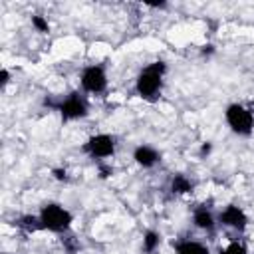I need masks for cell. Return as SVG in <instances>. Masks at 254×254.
Segmentation results:
<instances>
[{"label": "cell", "instance_id": "6", "mask_svg": "<svg viewBox=\"0 0 254 254\" xmlns=\"http://www.w3.org/2000/svg\"><path fill=\"white\" fill-rule=\"evenodd\" d=\"M58 111L64 121H79L89 115V103L81 91H69L58 103Z\"/></svg>", "mask_w": 254, "mask_h": 254}, {"label": "cell", "instance_id": "11", "mask_svg": "<svg viewBox=\"0 0 254 254\" xmlns=\"http://www.w3.org/2000/svg\"><path fill=\"white\" fill-rule=\"evenodd\" d=\"M173 246H175V254H210V248L206 244L190 238L177 240Z\"/></svg>", "mask_w": 254, "mask_h": 254}, {"label": "cell", "instance_id": "16", "mask_svg": "<svg viewBox=\"0 0 254 254\" xmlns=\"http://www.w3.org/2000/svg\"><path fill=\"white\" fill-rule=\"evenodd\" d=\"M52 177H54V181H58V183H67V181H69L67 169H64V167H56V169H52Z\"/></svg>", "mask_w": 254, "mask_h": 254}, {"label": "cell", "instance_id": "15", "mask_svg": "<svg viewBox=\"0 0 254 254\" xmlns=\"http://www.w3.org/2000/svg\"><path fill=\"white\" fill-rule=\"evenodd\" d=\"M18 226L24 228V230H28V232H32V230H40L38 214H36V216H22V218L18 220Z\"/></svg>", "mask_w": 254, "mask_h": 254}, {"label": "cell", "instance_id": "4", "mask_svg": "<svg viewBox=\"0 0 254 254\" xmlns=\"http://www.w3.org/2000/svg\"><path fill=\"white\" fill-rule=\"evenodd\" d=\"M81 151L93 159V161H103V159H109L115 155L117 151V137L111 135V133H95V135H89L83 145H81Z\"/></svg>", "mask_w": 254, "mask_h": 254}, {"label": "cell", "instance_id": "2", "mask_svg": "<svg viewBox=\"0 0 254 254\" xmlns=\"http://www.w3.org/2000/svg\"><path fill=\"white\" fill-rule=\"evenodd\" d=\"M38 222H40V230H48L54 234H65L73 224V214L62 202L50 200L40 206Z\"/></svg>", "mask_w": 254, "mask_h": 254}, {"label": "cell", "instance_id": "9", "mask_svg": "<svg viewBox=\"0 0 254 254\" xmlns=\"http://www.w3.org/2000/svg\"><path fill=\"white\" fill-rule=\"evenodd\" d=\"M216 216L212 214V210H208L206 206H196L192 210V226L196 230H202V232H212L214 226H216Z\"/></svg>", "mask_w": 254, "mask_h": 254}, {"label": "cell", "instance_id": "1", "mask_svg": "<svg viewBox=\"0 0 254 254\" xmlns=\"http://www.w3.org/2000/svg\"><path fill=\"white\" fill-rule=\"evenodd\" d=\"M165 75H167V62L155 60L139 69L135 75V93L139 99L147 103L159 101L163 87H165Z\"/></svg>", "mask_w": 254, "mask_h": 254}, {"label": "cell", "instance_id": "13", "mask_svg": "<svg viewBox=\"0 0 254 254\" xmlns=\"http://www.w3.org/2000/svg\"><path fill=\"white\" fill-rule=\"evenodd\" d=\"M220 254H248V246L242 240H230L224 248H220Z\"/></svg>", "mask_w": 254, "mask_h": 254}, {"label": "cell", "instance_id": "3", "mask_svg": "<svg viewBox=\"0 0 254 254\" xmlns=\"http://www.w3.org/2000/svg\"><path fill=\"white\" fill-rule=\"evenodd\" d=\"M224 123L238 137H250L254 133V111L244 103H228L224 109Z\"/></svg>", "mask_w": 254, "mask_h": 254}, {"label": "cell", "instance_id": "18", "mask_svg": "<svg viewBox=\"0 0 254 254\" xmlns=\"http://www.w3.org/2000/svg\"><path fill=\"white\" fill-rule=\"evenodd\" d=\"M212 151V143L210 141H204L202 145H200V155H208Z\"/></svg>", "mask_w": 254, "mask_h": 254}, {"label": "cell", "instance_id": "10", "mask_svg": "<svg viewBox=\"0 0 254 254\" xmlns=\"http://www.w3.org/2000/svg\"><path fill=\"white\" fill-rule=\"evenodd\" d=\"M169 189L173 194H179V196H185V194H190L194 190V183L190 177H187L185 173H175L171 177V183H169Z\"/></svg>", "mask_w": 254, "mask_h": 254}, {"label": "cell", "instance_id": "17", "mask_svg": "<svg viewBox=\"0 0 254 254\" xmlns=\"http://www.w3.org/2000/svg\"><path fill=\"white\" fill-rule=\"evenodd\" d=\"M8 83H10V71H8L6 67H2V69H0V85L6 87Z\"/></svg>", "mask_w": 254, "mask_h": 254}, {"label": "cell", "instance_id": "12", "mask_svg": "<svg viewBox=\"0 0 254 254\" xmlns=\"http://www.w3.org/2000/svg\"><path fill=\"white\" fill-rule=\"evenodd\" d=\"M159 246H161V232L151 230V228L145 230V232H143V242H141L143 252H145V254H153V252L159 250Z\"/></svg>", "mask_w": 254, "mask_h": 254}, {"label": "cell", "instance_id": "14", "mask_svg": "<svg viewBox=\"0 0 254 254\" xmlns=\"http://www.w3.org/2000/svg\"><path fill=\"white\" fill-rule=\"evenodd\" d=\"M30 22H32V26H34L36 32H40V34H48V32H50V22H48L46 16H42V14H34V16L30 18Z\"/></svg>", "mask_w": 254, "mask_h": 254}, {"label": "cell", "instance_id": "7", "mask_svg": "<svg viewBox=\"0 0 254 254\" xmlns=\"http://www.w3.org/2000/svg\"><path fill=\"white\" fill-rule=\"evenodd\" d=\"M216 220L224 228H230V230H236V232H244L246 226H248V214H246V210L242 206H238V204H232V202L226 204L218 212Z\"/></svg>", "mask_w": 254, "mask_h": 254}, {"label": "cell", "instance_id": "5", "mask_svg": "<svg viewBox=\"0 0 254 254\" xmlns=\"http://www.w3.org/2000/svg\"><path fill=\"white\" fill-rule=\"evenodd\" d=\"M107 83H109L107 69L101 64H89L79 73V87H81L83 93L101 95L107 89Z\"/></svg>", "mask_w": 254, "mask_h": 254}, {"label": "cell", "instance_id": "8", "mask_svg": "<svg viewBox=\"0 0 254 254\" xmlns=\"http://www.w3.org/2000/svg\"><path fill=\"white\" fill-rule=\"evenodd\" d=\"M161 159H163V153L153 145L141 143V145H137L133 149V161L141 169H153V167H157L161 163Z\"/></svg>", "mask_w": 254, "mask_h": 254}]
</instances>
